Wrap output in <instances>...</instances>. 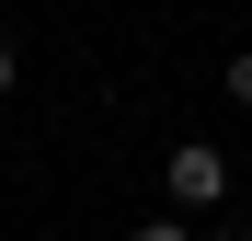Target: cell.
Here are the masks:
<instances>
[{"mask_svg": "<svg viewBox=\"0 0 252 241\" xmlns=\"http://www.w3.org/2000/svg\"><path fill=\"white\" fill-rule=\"evenodd\" d=\"M218 80H229V103H252V46H241V58L218 69Z\"/></svg>", "mask_w": 252, "mask_h": 241, "instance_id": "obj_3", "label": "cell"}, {"mask_svg": "<svg viewBox=\"0 0 252 241\" xmlns=\"http://www.w3.org/2000/svg\"><path fill=\"white\" fill-rule=\"evenodd\" d=\"M12 80H23V46H12V34H0V92H12Z\"/></svg>", "mask_w": 252, "mask_h": 241, "instance_id": "obj_4", "label": "cell"}, {"mask_svg": "<svg viewBox=\"0 0 252 241\" xmlns=\"http://www.w3.org/2000/svg\"><path fill=\"white\" fill-rule=\"evenodd\" d=\"M126 241H206V230H195V218L172 207V218H138V230H126Z\"/></svg>", "mask_w": 252, "mask_h": 241, "instance_id": "obj_2", "label": "cell"}, {"mask_svg": "<svg viewBox=\"0 0 252 241\" xmlns=\"http://www.w3.org/2000/svg\"><path fill=\"white\" fill-rule=\"evenodd\" d=\"M206 241H252V218H218V230H206Z\"/></svg>", "mask_w": 252, "mask_h": 241, "instance_id": "obj_5", "label": "cell"}, {"mask_svg": "<svg viewBox=\"0 0 252 241\" xmlns=\"http://www.w3.org/2000/svg\"><path fill=\"white\" fill-rule=\"evenodd\" d=\"M160 195H172L184 218H206V207L229 195V149H206V138H184L172 161H160Z\"/></svg>", "mask_w": 252, "mask_h": 241, "instance_id": "obj_1", "label": "cell"}]
</instances>
